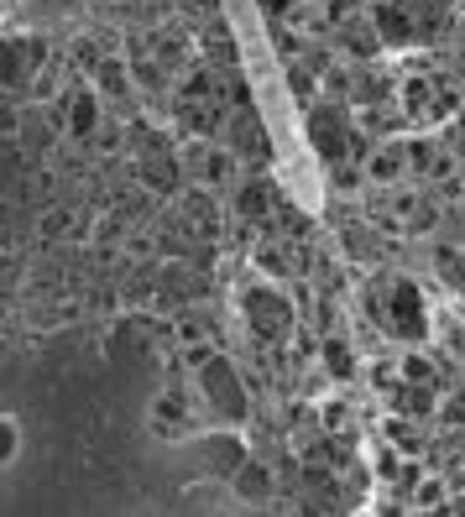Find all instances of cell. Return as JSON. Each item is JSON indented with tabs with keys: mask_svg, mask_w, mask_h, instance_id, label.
<instances>
[{
	"mask_svg": "<svg viewBox=\"0 0 465 517\" xmlns=\"http://www.w3.org/2000/svg\"><path fill=\"white\" fill-rule=\"evenodd\" d=\"M194 382H199V392H204V403H209V413H215L220 423H236L251 413V392H246V382H241V366L230 361V356H199L194 361Z\"/></svg>",
	"mask_w": 465,
	"mask_h": 517,
	"instance_id": "cell-1",
	"label": "cell"
},
{
	"mask_svg": "<svg viewBox=\"0 0 465 517\" xmlns=\"http://www.w3.org/2000/svg\"><path fill=\"white\" fill-rule=\"evenodd\" d=\"M241 319L251 324V335L257 340H288L293 324H298V309L283 288H272V282H257V288L241 293Z\"/></svg>",
	"mask_w": 465,
	"mask_h": 517,
	"instance_id": "cell-2",
	"label": "cell"
},
{
	"mask_svg": "<svg viewBox=\"0 0 465 517\" xmlns=\"http://www.w3.org/2000/svg\"><path fill=\"white\" fill-rule=\"evenodd\" d=\"M377 309V319L387 324V335H398V340H424V329H429V314H424V298H418L413 282L403 277H392L387 282V293L371 303Z\"/></svg>",
	"mask_w": 465,
	"mask_h": 517,
	"instance_id": "cell-3",
	"label": "cell"
},
{
	"mask_svg": "<svg viewBox=\"0 0 465 517\" xmlns=\"http://www.w3.org/2000/svg\"><path fill=\"white\" fill-rule=\"evenodd\" d=\"M42 63H48V42L42 37H0V89L32 84Z\"/></svg>",
	"mask_w": 465,
	"mask_h": 517,
	"instance_id": "cell-4",
	"label": "cell"
},
{
	"mask_svg": "<svg viewBox=\"0 0 465 517\" xmlns=\"http://www.w3.org/2000/svg\"><path fill=\"white\" fill-rule=\"evenodd\" d=\"M309 141L330 157V162H345L351 157V147H356V131L345 126V110L340 105H319L314 115H309Z\"/></svg>",
	"mask_w": 465,
	"mask_h": 517,
	"instance_id": "cell-5",
	"label": "cell"
},
{
	"mask_svg": "<svg viewBox=\"0 0 465 517\" xmlns=\"http://www.w3.org/2000/svg\"><path fill=\"white\" fill-rule=\"evenodd\" d=\"M371 21H377V32H382V47L392 42V47H403V42H413V11L403 6V0H377L371 6Z\"/></svg>",
	"mask_w": 465,
	"mask_h": 517,
	"instance_id": "cell-6",
	"label": "cell"
},
{
	"mask_svg": "<svg viewBox=\"0 0 465 517\" xmlns=\"http://www.w3.org/2000/svg\"><path fill=\"white\" fill-rule=\"evenodd\" d=\"M340 37H345V53L351 58H377L382 53V32H377V21H371V11L366 16H345L340 21Z\"/></svg>",
	"mask_w": 465,
	"mask_h": 517,
	"instance_id": "cell-7",
	"label": "cell"
},
{
	"mask_svg": "<svg viewBox=\"0 0 465 517\" xmlns=\"http://www.w3.org/2000/svg\"><path fill=\"white\" fill-rule=\"evenodd\" d=\"M230 481H236V497L241 502H272V470L267 460H241L230 470Z\"/></svg>",
	"mask_w": 465,
	"mask_h": 517,
	"instance_id": "cell-8",
	"label": "cell"
},
{
	"mask_svg": "<svg viewBox=\"0 0 465 517\" xmlns=\"http://www.w3.org/2000/svg\"><path fill=\"white\" fill-rule=\"evenodd\" d=\"M403 168H408V152H403V141H387V147H377V152H371L366 157V178L371 183H398L403 178Z\"/></svg>",
	"mask_w": 465,
	"mask_h": 517,
	"instance_id": "cell-9",
	"label": "cell"
},
{
	"mask_svg": "<svg viewBox=\"0 0 465 517\" xmlns=\"http://www.w3.org/2000/svg\"><path fill=\"white\" fill-rule=\"evenodd\" d=\"M95 126H100L95 94H89V89H74V94H68V131H74V136H89Z\"/></svg>",
	"mask_w": 465,
	"mask_h": 517,
	"instance_id": "cell-10",
	"label": "cell"
},
{
	"mask_svg": "<svg viewBox=\"0 0 465 517\" xmlns=\"http://www.w3.org/2000/svg\"><path fill=\"white\" fill-rule=\"evenodd\" d=\"M236 209H241L246 220H262V215H272V209H277L272 183H241V188H236Z\"/></svg>",
	"mask_w": 465,
	"mask_h": 517,
	"instance_id": "cell-11",
	"label": "cell"
},
{
	"mask_svg": "<svg viewBox=\"0 0 465 517\" xmlns=\"http://www.w3.org/2000/svg\"><path fill=\"white\" fill-rule=\"evenodd\" d=\"M319 356H324V366H330L335 376H356V361H351V350H345V340L330 335V340L319 345Z\"/></svg>",
	"mask_w": 465,
	"mask_h": 517,
	"instance_id": "cell-12",
	"label": "cell"
},
{
	"mask_svg": "<svg viewBox=\"0 0 465 517\" xmlns=\"http://www.w3.org/2000/svg\"><path fill=\"white\" fill-rule=\"evenodd\" d=\"M16 455H21V423L11 413H0V470H6Z\"/></svg>",
	"mask_w": 465,
	"mask_h": 517,
	"instance_id": "cell-13",
	"label": "cell"
},
{
	"mask_svg": "<svg viewBox=\"0 0 465 517\" xmlns=\"http://www.w3.org/2000/svg\"><path fill=\"white\" fill-rule=\"evenodd\" d=\"M131 79H126V63L121 58H105L100 63V94H126Z\"/></svg>",
	"mask_w": 465,
	"mask_h": 517,
	"instance_id": "cell-14",
	"label": "cell"
},
{
	"mask_svg": "<svg viewBox=\"0 0 465 517\" xmlns=\"http://www.w3.org/2000/svg\"><path fill=\"white\" fill-rule=\"evenodd\" d=\"M257 267H262V272H277V277H283V272L293 267V262H288V246H262V251H257Z\"/></svg>",
	"mask_w": 465,
	"mask_h": 517,
	"instance_id": "cell-15",
	"label": "cell"
},
{
	"mask_svg": "<svg viewBox=\"0 0 465 517\" xmlns=\"http://www.w3.org/2000/svg\"><path fill=\"white\" fill-rule=\"evenodd\" d=\"M152 418H157L162 434H178V429H183V423H178V397H162V403L152 408Z\"/></svg>",
	"mask_w": 465,
	"mask_h": 517,
	"instance_id": "cell-16",
	"label": "cell"
},
{
	"mask_svg": "<svg viewBox=\"0 0 465 517\" xmlns=\"http://www.w3.org/2000/svg\"><path fill=\"white\" fill-rule=\"evenodd\" d=\"M335 188H340V194H351V188H361L366 183V173L361 168H351V162H335V178H330Z\"/></svg>",
	"mask_w": 465,
	"mask_h": 517,
	"instance_id": "cell-17",
	"label": "cell"
},
{
	"mask_svg": "<svg viewBox=\"0 0 465 517\" xmlns=\"http://www.w3.org/2000/svg\"><path fill=\"white\" fill-rule=\"evenodd\" d=\"M387 434L398 439V444H408V450H418V434L408 429V423H398V418H392V423H387Z\"/></svg>",
	"mask_w": 465,
	"mask_h": 517,
	"instance_id": "cell-18",
	"label": "cell"
},
{
	"mask_svg": "<svg viewBox=\"0 0 465 517\" xmlns=\"http://www.w3.org/2000/svg\"><path fill=\"white\" fill-rule=\"evenodd\" d=\"M439 497H445V486H439V481H424V486H418V502H424V507H434Z\"/></svg>",
	"mask_w": 465,
	"mask_h": 517,
	"instance_id": "cell-19",
	"label": "cell"
},
{
	"mask_svg": "<svg viewBox=\"0 0 465 517\" xmlns=\"http://www.w3.org/2000/svg\"><path fill=\"white\" fill-rule=\"evenodd\" d=\"M351 11H356V0H330V16H335V21H345Z\"/></svg>",
	"mask_w": 465,
	"mask_h": 517,
	"instance_id": "cell-20",
	"label": "cell"
}]
</instances>
